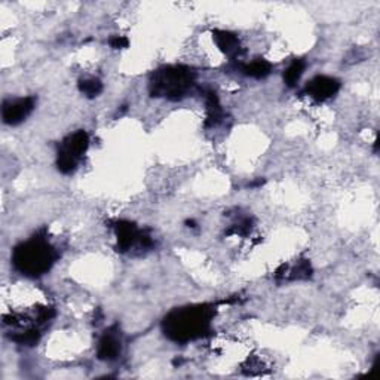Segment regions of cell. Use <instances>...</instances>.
Returning a JSON list of instances; mask_svg holds the SVG:
<instances>
[{"label": "cell", "instance_id": "cell-17", "mask_svg": "<svg viewBox=\"0 0 380 380\" xmlns=\"http://www.w3.org/2000/svg\"><path fill=\"white\" fill-rule=\"evenodd\" d=\"M109 43L111 48H115V49H125V48H128L130 41L126 39L125 36H113L111 39L109 41Z\"/></svg>", "mask_w": 380, "mask_h": 380}, {"label": "cell", "instance_id": "cell-11", "mask_svg": "<svg viewBox=\"0 0 380 380\" xmlns=\"http://www.w3.org/2000/svg\"><path fill=\"white\" fill-rule=\"evenodd\" d=\"M204 98H205V111H207L205 126H217L224 118V110L220 104L219 95L212 90H207L204 91Z\"/></svg>", "mask_w": 380, "mask_h": 380}, {"label": "cell", "instance_id": "cell-3", "mask_svg": "<svg viewBox=\"0 0 380 380\" xmlns=\"http://www.w3.org/2000/svg\"><path fill=\"white\" fill-rule=\"evenodd\" d=\"M196 83V73L186 66H165L158 69L150 78V94L158 98L179 101L184 98Z\"/></svg>", "mask_w": 380, "mask_h": 380}, {"label": "cell", "instance_id": "cell-5", "mask_svg": "<svg viewBox=\"0 0 380 380\" xmlns=\"http://www.w3.org/2000/svg\"><path fill=\"white\" fill-rule=\"evenodd\" d=\"M34 106L36 100L33 97L6 100L2 106V119L6 125L11 126L20 125L32 115Z\"/></svg>", "mask_w": 380, "mask_h": 380}, {"label": "cell", "instance_id": "cell-4", "mask_svg": "<svg viewBox=\"0 0 380 380\" xmlns=\"http://www.w3.org/2000/svg\"><path fill=\"white\" fill-rule=\"evenodd\" d=\"M90 147V135L86 131L79 130L67 135L58 146L57 168L61 174H72L78 168L79 162Z\"/></svg>", "mask_w": 380, "mask_h": 380}, {"label": "cell", "instance_id": "cell-6", "mask_svg": "<svg viewBox=\"0 0 380 380\" xmlns=\"http://www.w3.org/2000/svg\"><path fill=\"white\" fill-rule=\"evenodd\" d=\"M113 229L116 233V250L119 252H128L135 245L142 247V238L144 231L138 229V226L130 220H116L113 223Z\"/></svg>", "mask_w": 380, "mask_h": 380}, {"label": "cell", "instance_id": "cell-1", "mask_svg": "<svg viewBox=\"0 0 380 380\" xmlns=\"http://www.w3.org/2000/svg\"><path fill=\"white\" fill-rule=\"evenodd\" d=\"M215 316V306L192 305L171 311L162 321V332L175 344H189L205 337Z\"/></svg>", "mask_w": 380, "mask_h": 380}, {"label": "cell", "instance_id": "cell-10", "mask_svg": "<svg viewBox=\"0 0 380 380\" xmlns=\"http://www.w3.org/2000/svg\"><path fill=\"white\" fill-rule=\"evenodd\" d=\"M212 39L222 53L229 57L231 60L240 58V55H243L244 53L243 46H240V42L235 33L226 32V30H214Z\"/></svg>", "mask_w": 380, "mask_h": 380}, {"label": "cell", "instance_id": "cell-2", "mask_svg": "<svg viewBox=\"0 0 380 380\" xmlns=\"http://www.w3.org/2000/svg\"><path fill=\"white\" fill-rule=\"evenodd\" d=\"M57 257V251L49 244L45 231H41L14 248L12 264L24 276L39 278L50 271Z\"/></svg>", "mask_w": 380, "mask_h": 380}, {"label": "cell", "instance_id": "cell-8", "mask_svg": "<svg viewBox=\"0 0 380 380\" xmlns=\"http://www.w3.org/2000/svg\"><path fill=\"white\" fill-rule=\"evenodd\" d=\"M122 352V340L116 327H110L101 334L97 345V357L101 361L116 360Z\"/></svg>", "mask_w": 380, "mask_h": 380}, {"label": "cell", "instance_id": "cell-13", "mask_svg": "<svg viewBox=\"0 0 380 380\" xmlns=\"http://www.w3.org/2000/svg\"><path fill=\"white\" fill-rule=\"evenodd\" d=\"M306 69V61L305 60H293V62L285 69L284 72V82L287 86L294 88L300 82L303 73Z\"/></svg>", "mask_w": 380, "mask_h": 380}, {"label": "cell", "instance_id": "cell-7", "mask_svg": "<svg viewBox=\"0 0 380 380\" xmlns=\"http://www.w3.org/2000/svg\"><path fill=\"white\" fill-rule=\"evenodd\" d=\"M340 91V81L332 76H315L305 86V93L315 101H327L332 100Z\"/></svg>", "mask_w": 380, "mask_h": 380}, {"label": "cell", "instance_id": "cell-15", "mask_svg": "<svg viewBox=\"0 0 380 380\" xmlns=\"http://www.w3.org/2000/svg\"><path fill=\"white\" fill-rule=\"evenodd\" d=\"M78 86H79V91L88 98H95L103 93V83H101V81L97 78L81 79Z\"/></svg>", "mask_w": 380, "mask_h": 380}, {"label": "cell", "instance_id": "cell-16", "mask_svg": "<svg viewBox=\"0 0 380 380\" xmlns=\"http://www.w3.org/2000/svg\"><path fill=\"white\" fill-rule=\"evenodd\" d=\"M252 219L250 217H240L238 222H235L233 224L229 226V229H227L226 235L231 236V235H235V236H248L252 231Z\"/></svg>", "mask_w": 380, "mask_h": 380}, {"label": "cell", "instance_id": "cell-9", "mask_svg": "<svg viewBox=\"0 0 380 380\" xmlns=\"http://www.w3.org/2000/svg\"><path fill=\"white\" fill-rule=\"evenodd\" d=\"M313 271L309 260H299L296 264H281L275 272L278 281H303L309 280Z\"/></svg>", "mask_w": 380, "mask_h": 380}, {"label": "cell", "instance_id": "cell-18", "mask_svg": "<svg viewBox=\"0 0 380 380\" xmlns=\"http://www.w3.org/2000/svg\"><path fill=\"white\" fill-rule=\"evenodd\" d=\"M186 224H187L189 227H192V229H194V227H196V223H195V220H187V222H186Z\"/></svg>", "mask_w": 380, "mask_h": 380}, {"label": "cell", "instance_id": "cell-12", "mask_svg": "<svg viewBox=\"0 0 380 380\" xmlns=\"http://www.w3.org/2000/svg\"><path fill=\"white\" fill-rule=\"evenodd\" d=\"M240 72L252 79H264L266 76L271 74L272 65L263 58H257L255 61L245 62V65L240 66Z\"/></svg>", "mask_w": 380, "mask_h": 380}, {"label": "cell", "instance_id": "cell-14", "mask_svg": "<svg viewBox=\"0 0 380 380\" xmlns=\"http://www.w3.org/2000/svg\"><path fill=\"white\" fill-rule=\"evenodd\" d=\"M11 339L22 346H34L41 339V332L36 327H27L25 330L17 332Z\"/></svg>", "mask_w": 380, "mask_h": 380}]
</instances>
